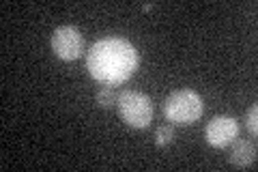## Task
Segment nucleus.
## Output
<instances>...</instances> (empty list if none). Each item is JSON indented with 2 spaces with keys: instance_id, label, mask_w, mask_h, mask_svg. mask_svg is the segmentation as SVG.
<instances>
[{
  "instance_id": "f257e3e1",
  "label": "nucleus",
  "mask_w": 258,
  "mask_h": 172,
  "mask_svg": "<svg viewBox=\"0 0 258 172\" xmlns=\"http://www.w3.org/2000/svg\"><path fill=\"white\" fill-rule=\"evenodd\" d=\"M140 54L120 37H106L95 41L86 54V69L88 73L106 86H118L127 82L138 71Z\"/></svg>"
},
{
  "instance_id": "f03ea898",
  "label": "nucleus",
  "mask_w": 258,
  "mask_h": 172,
  "mask_svg": "<svg viewBox=\"0 0 258 172\" xmlns=\"http://www.w3.org/2000/svg\"><path fill=\"white\" fill-rule=\"evenodd\" d=\"M205 112V101L191 88H181L166 97L164 101V117L172 125H191Z\"/></svg>"
},
{
  "instance_id": "7ed1b4c3",
  "label": "nucleus",
  "mask_w": 258,
  "mask_h": 172,
  "mask_svg": "<svg viewBox=\"0 0 258 172\" xmlns=\"http://www.w3.org/2000/svg\"><path fill=\"white\" fill-rule=\"evenodd\" d=\"M118 114L127 125L136 129H144L153 121V101L149 95L138 91H123L116 99Z\"/></svg>"
},
{
  "instance_id": "20e7f679",
  "label": "nucleus",
  "mask_w": 258,
  "mask_h": 172,
  "mask_svg": "<svg viewBox=\"0 0 258 172\" xmlns=\"http://www.w3.org/2000/svg\"><path fill=\"white\" fill-rule=\"evenodd\" d=\"M52 50L60 61H76L84 54V37L74 26H60L52 35Z\"/></svg>"
},
{
  "instance_id": "39448f33",
  "label": "nucleus",
  "mask_w": 258,
  "mask_h": 172,
  "mask_svg": "<svg viewBox=\"0 0 258 172\" xmlns=\"http://www.w3.org/2000/svg\"><path fill=\"white\" fill-rule=\"evenodd\" d=\"M237 136H239V123L232 117H215L205 127V138L213 149H226Z\"/></svg>"
},
{
  "instance_id": "423d86ee",
  "label": "nucleus",
  "mask_w": 258,
  "mask_h": 172,
  "mask_svg": "<svg viewBox=\"0 0 258 172\" xmlns=\"http://www.w3.org/2000/svg\"><path fill=\"white\" fill-rule=\"evenodd\" d=\"M230 155L228 159L235 168H249L254 166L256 161V144L249 140H241V138H235L230 144Z\"/></svg>"
},
{
  "instance_id": "0eeeda50",
  "label": "nucleus",
  "mask_w": 258,
  "mask_h": 172,
  "mask_svg": "<svg viewBox=\"0 0 258 172\" xmlns=\"http://www.w3.org/2000/svg\"><path fill=\"white\" fill-rule=\"evenodd\" d=\"M116 99H118V95L114 93V88L112 86H101L99 91H97V95H95L97 105L103 108V110H110L112 105H116Z\"/></svg>"
},
{
  "instance_id": "6e6552de",
  "label": "nucleus",
  "mask_w": 258,
  "mask_h": 172,
  "mask_svg": "<svg viewBox=\"0 0 258 172\" xmlns=\"http://www.w3.org/2000/svg\"><path fill=\"white\" fill-rule=\"evenodd\" d=\"M174 140V127L172 125H161L155 132V144L157 146H168Z\"/></svg>"
},
{
  "instance_id": "1a4fd4ad",
  "label": "nucleus",
  "mask_w": 258,
  "mask_h": 172,
  "mask_svg": "<svg viewBox=\"0 0 258 172\" xmlns=\"http://www.w3.org/2000/svg\"><path fill=\"white\" fill-rule=\"evenodd\" d=\"M245 123H247L249 134L256 136V134H258V105H252V108L247 110V114H245Z\"/></svg>"
}]
</instances>
